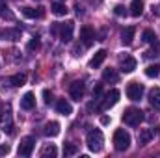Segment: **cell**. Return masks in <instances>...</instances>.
I'll use <instances>...</instances> for the list:
<instances>
[{
    "instance_id": "1",
    "label": "cell",
    "mask_w": 160,
    "mask_h": 158,
    "mask_svg": "<svg viewBox=\"0 0 160 158\" xmlns=\"http://www.w3.org/2000/svg\"><path fill=\"white\" fill-rule=\"evenodd\" d=\"M86 143H88L89 151L99 153V151L102 149V143H104V136H102V132H101L99 128L89 130V132H88V138H86Z\"/></svg>"
},
{
    "instance_id": "2",
    "label": "cell",
    "mask_w": 160,
    "mask_h": 158,
    "mask_svg": "<svg viewBox=\"0 0 160 158\" xmlns=\"http://www.w3.org/2000/svg\"><path fill=\"white\" fill-rule=\"evenodd\" d=\"M123 121H125V125H128V126H138V125L143 121V112H142L140 108L130 106V108L125 110V114H123Z\"/></svg>"
},
{
    "instance_id": "3",
    "label": "cell",
    "mask_w": 160,
    "mask_h": 158,
    "mask_svg": "<svg viewBox=\"0 0 160 158\" xmlns=\"http://www.w3.org/2000/svg\"><path fill=\"white\" fill-rule=\"evenodd\" d=\"M114 147L118 151H127L130 147V134L125 128H118L114 134Z\"/></svg>"
},
{
    "instance_id": "4",
    "label": "cell",
    "mask_w": 160,
    "mask_h": 158,
    "mask_svg": "<svg viewBox=\"0 0 160 158\" xmlns=\"http://www.w3.org/2000/svg\"><path fill=\"white\" fill-rule=\"evenodd\" d=\"M34 145H36V140L32 138V136H26V138H22L21 140V143H19V149H17V153H19V156H30L32 155V151H34Z\"/></svg>"
},
{
    "instance_id": "5",
    "label": "cell",
    "mask_w": 160,
    "mask_h": 158,
    "mask_svg": "<svg viewBox=\"0 0 160 158\" xmlns=\"http://www.w3.org/2000/svg\"><path fill=\"white\" fill-rule=\"evenodd\" d=\"M73 32H75V22L73 21H67V22L60 24V39L63 43H69L73 39Z\"/></svg>"
},
{
    "instance_id": "6",
    "label": "cell",
    "mask_w": 160,
    "mask_h": 158,
    "mask_svg": "<svg viewBox=\"0 0 160 158\" xmlns=\"http://www.w3.org/2000/svg\"><path fill=\"white\" fill-rule=\"evenodd\" d=\"M142 95H143V86H142V84L130 82V84L127 86V97H128L130 101H140Z\"/></svg>"
},
{
    "instance_id": "7",
    "label": "cell",
    "mask_w": 160,
    "mask_h": 158,
    "mask_svg": "<svg viewBox=\"0 0 160 158\" xmlns=\"http://www.w3.org/2000/svg\"><path fill=\"white\" fill-rule=\"evenodd\" d=\"M118 101H119V91H118V89H110V91L106 93V97H104L102 104H101V110L104 112V110H108V108L116 106V104H118Z\"/></svg>"
},
{
    "instance_id": "8",
    "label": "cell",
    "mask_w": 160,
    "mask_h": 158,
    "mask_svg": "<svg viewBox=\"0 0 160 158\" xmlns=\"http://www.w3.org/2000/svg\"><path fill=\"white\" fill-rule=\"evenodd\" d=\"M84 91H86V86H84V82H73L71 86H69V95H71V99H75V101H80L82 97H84Z\"/></svg>"
},
{
    "instance_id": "9",
    "label": "cell",
    "mask_w": 160,
    "mask_h": 158,
    "mask_svg": "<svg viewBox=\"0 0 160 158\" xmlns=\"http://www.w3.org/2000/svg\"><path fill=\"white\" fill-rule=\"evenodd\" d=\"M80 41H82L86 47H89V45L95 41V32H93V28H91V26H88V24H86V26H82V28H80Z\"/></svg>"
},
{
    "instance_id": "10",
    "label": "cell",
    "mask_w": 160,
    "mask_h": 158,
    "mask_svg": "<svg viewBox=\"0 0 160 158\" xmlns=\"http://www.w3.org/2000/svg\"><path fill=\"white\" fill-rule=\"evenodd\" d=\"M56 112L62 114V116H71L73 114V106H71V102L67 99H60L56 102Z\"/></svg>"
},
{
    "instance_id": "11",
    "label": "cell",
    "mask_w": 160,
    "mask_h": 158,
    "mask_svg": "<svg viewBox=\"0 0 160 158\" xmlns=\"http://www.w3.org/2000/svg\"><path fill=\"white\" fill-rule=\"evenodd\" d=\"M136 60L132 58V56H125V58H121V71L123 73H132L134 69H136Z\"/></svg>"
},
{
    "instance_id": "12",
    "label": "cell",
    "mask_w": 160,
    "mask_h": 158,
    "mask_svg": "<svg viewBox=\"0 0 160 158\" xmlns=\"http://www.w3.org/2000/svg\"><path fill=\"white\" fill-rule=\"evenodd\" d=\"M34 106H36V97H34V93H32V91L24 93V97L21 99V108H22V110H32Z\"/></svg>"
},
{
    "instance_id": "13",
    "label": "cell",
    "mask_w": 160,
    "mask_h": 158,
    "mask_svg": "<svg viewBox=\"0 0 160 158\" xmlns=\"http://www.w3.org/2000/svg\"><path fill=\"white\" fill-rule=\"evenodd\" d=\"M22 15L28 19H41L45 15L43 7H22Z\"/></svg>"
},
{
    "instance_id": "14",
    "label": "cell",
    "mask_w": 160,
    "mask_h": 158,
    "mask_svg": "<svg viewBox=\"0 0 160 158\" xmlns=\"http://www.w3.org/2000/svg\"><path fill=\"white\" fill-rule=\"evenodd\" d=\"M43 134H45V136H50V138L58 136V134H60V123H58V121H50V123H47Z\"/></svg>"
},
{
    "instance_id": "15",
    "label": "cell",
    "mask_w": 160,
    "mask_h": 158,
    "mask_svg": "<svg viewBox=\"0 0 160 158\" xmlns=\"http://www.w3.org/2000/svg\"><path fill=\"white\" fill-rule=\"evenodd\" d=\"M153 136H155V132H153L151 128H143V130H140V134H138V143H140V145H147V143L153 140Z\"/></svg>"
},
{
    "instance_id": "16",
    "label": "cell",
    "mask_w": 160,
    "mask_h": 158,
    "mask_svg": "<svg viewBox=\"0 0 160 158\" xmlns=\"http://www.w3.org/2000/svg\"><path fill=\"white\" fill-rule=\"evenodd\" d=\"M149 104L155 110H160V87H153L149 91Z\"/></svg>"
},
{
    "instance_id": "17",
    "label": "cell",
    "mask_w": 160,
    "mask_h": 158,
    "mask_svg": "<svg viewBox=\"0 0 160 158\" xmlns=\"http://www.w3.org/2000/svg\"><path fill=\"white\" fill-rule=\"evenodd\" d=\"M50 11H52L56 17H65L69 9L65 7V4H62V2H54V4H50Z\"/></svg>"
},
{
    "instance_id": "18",
    "label": "cell",
    "mask_w": 160,
    "mask_h": 158,
    "mask_svg": "<svg viewBox=\"0 0 160 158\" xmlns=\"http://www.w3.org/2000/svg\"><path fill=\"white\" fill-rule=\"evenodd\" d=\"M104 60H106V50H97V52H95V56H93V58H91V62H89V67H91V69H95V67H99Z\"/></svg>"
},
{
    "instance_id": "19",
    "label": "cell",
    "mask_w": 160,
    "mask_h": 158,
    "mask_svg": "<svg viewBox=\"0 0 160 158\" xmlns=\"http://www.w3.org/2000/svg\"><path fill=\"white\" fill-rule=\"evenodd\" d=\"M134 34H136V28L134 26H127L125 30H123V34H121V37H123V43L125 45H130L132 43V39H134Z\"/></svg>"
},
{
    "instance_id": "20",
    "label": "cell",
    "mask_w": 160,
    "mask_h": 158,
    "mask_svg": "<svg viewBox=\"0 0 160 158\" xmlns=\"http://www.w3.org/2000/svg\"><path fill=\"white\" fill-rule=\"evenodd\" d=\"M143 13V2L142 0H132L130 4V15L132 17H140Z\"/></svg>"
},
{
    "instance_id": "21",
    "label": "cell",
    "mask_w": 160,
    "mask_h": 158,
    "mask_svg": "<svg viewBox=\"0 0 160 158\" xmlns=\"http://www.w3.org/2000/svg\"><path fill=\"white\" fill-rule=\"evenodd\" d=\"M102 80L104 82H118L119 80V75H118V71L116 69H104V73H102Z\"/></svg>"
},
{
    "instance_id": "22",
    "label": "cell",
    "mask_w": 160,
    "mask_h": 158,
    "mask_svg": "<svg viewBox=\"0 0 160 158\" xmlns=\"http://www.w3.org/2000/svg\"><path fill=\"white\" fill-rule=\"evenodd\" d=\"M9 84L15 86V87L24 86V84H26V75H24V73H17V75H13V77L9 78Z\"/></svg>"
},
{
    "instance_id": "23",
    "label": "cell",
    "mask_w": 160,
    "mask_h": 158,
    "mask_svg": "<svg viewBox=\"0 0 160 158\" xmlns=\"http://www.w3.org/2000/svg\"><path fill=\"white\" fill-rule=\"evenodd\" d=\"M41 158H47V156H56L58 155V149H56V145H52V143H48V145H45L43 149H41Z\"/></svg>"
},
{
    "instance_id": "24",
    "label": "cell",
    "mask_w": 160,
    "mask_h": 158,
    "mask_svg": "<svg viewBox=\"0 0 160 158\" xmlns=\"http://www.w3.org/2000/svg\"><path fill=\"white\" fill-rule=\"evenodd\" d=\"M0 17L2 19H8V21H13V13L9 11V7H8L6 2H0Z\"/></svg>"
},
{
    "instance_id": "25",
    "label": "cell",
    "mask_w": 160,
    "mask_h": 158,
    "mask_svg": "<svg viewBox=\"0 0 160 158\" xmlns=\"http://www.w3.org/2000/svg\"><path fill=\"white\" fill-rule=\"evenodd\" d=\"M158 75H160V65H147V67H145V77L157 78Z\"/></svg>"
},
{
    "instance_id": "26",
    "label": "cell",
    "mask_w": 160,
    "mask_h": 158,
    "mask_svg": "<svg viewBox=\"0 0 160 158\" xmlns=\"http://www.w3.org/2000/svg\"><path fill=\"white\" fill-rule=\"evenodd\" d=\"M4 37H9L11 41H19L21 39V30H17V28L15 30H6L4 32Z\"/></svg>"
},
{
    "instance_id": "27",
    "label": "cell",
    "mask_w": 160,
    "mask_h": 158,
    "mask_svg": "<svg viewBox=\"0 0 160 158\" xmlns=\"http://www.w3.org/2000/svg\"><path fill=\"white\" fill-rule=\"evenodd\" d=\"M142 37H143V41H145V43H153V45L157 43V36H155V32H153V30H145Z\"/></svg>"
},
{
    "instance_id": "28",
    "label": "cell",
    "mask_w": 160,
    "mask_h": 158,
    "mask_svg": "<svg viewBox=\"0 0 160 158\" xmlns=\"http://www.w3.org/2000/svg\"><path fill=\"white\" fill-rule=\"evenodd\" d=\"M39 47H41L39 37H32V39H30V43H28V50H30V52H34V50H39Z\"/></svg>"
},
{
    "instance_id": "29",
    "label": "cell",
    "mask_w": 160,
    "mask_h": 158,
    "mask_svg": "<svg viewBox=\"0 0 160 158\" xmlns=\"http://www.w3.org/2000/svg\"><path fill=\"white\" fill-rule=\"evenodd\" d=\"M63 153H65V155H75V153H77V145H75V143H65Z\"/></svg>"
},
{
    "instance_id": "30",
    "label": "cell",
    "mask_w": 160,
    "mask_h": 158,
    "mask_svg": "<svg viewBox=\"0 0 160 158\" xmlns=\"http://www.w3.org/2000/svg\"><path fill=\"white\" fill-rule=\"evenodd\" d=\"M101 93H102V84H95V87H93V99H99Z\"/></svg>"
},
{
    "instance_id": "31",
    "label": "cell",
    "mask_w": 160,
    "mask_h": 158,
    "mask_svg": "<svg viewBox=\"0 0 160 158\" xmlns=\"http://www.w3.org/2000/svg\"><path fill=\"white\" fill-rule=\"evenodd\" d=\"M114 13H116L118 17H123V15H127V9H125V6H116V7H114Z\"/></svg>"
},
{
    "instance_id": "32",
    "label": "cell",
    "mask_w": 160,
    "mask_h": 158,
    "mask_svg": "<svg viewBox=\"0 0 160 158\" xmlns=\"http://www.w3.org/2000/svg\"><path fill=\"white\" fill-rule=\"evenodd\" d=\"M43 99H45V102H47V104H50L52 95H50V91H48V89H43Z\"/></svg>"
},
{
    "instance_id": "33",
    "label": "cell",
    "mask_w": 160,
    "mask_h": 158,
    "mask_svg": "<svg viewBox=\"0 0 160 158\" xmlns=\"http://www.w3.org/2000/svg\"><path fill=\"white\" fill-rule=\"evenodd\" d=\"M50 32H52V34L56 36V34L60 32V22H54V24H52V28H50Z\"/></svg>"
},
{
    "instance_id": "34",
    "label": "cell",
    "mask_w": 160,
    "mask_h": 158,
    "mask_svg": "<svg viewBox=\"0 0 160 158\" xmlns=\"http://www.w3.org/2000/svg\"><path fill=\"white\" fill-rule=\"evenodd\" d=\"M9 153V145H0V155H8Z\"/></svg>"
},
{
    "instance_id": "35",
    "label": "cell",
    "mask_w": 160,
    "mask_h": 158,
    "mask_svg": "<svg viewBox=\"0 0 160 158\" xmlns=\"http://www.w3.org/2000/svg\"><path fill=\"white\" fill-rule=\"evenodd\" d=\"M75 9H77V15H84V11H82L80 4H75Z\"/></svg>"
},
{
    "instance_id": "36",
    "label": "cell",
    "mask_w": 160,
    "mask_h": 158,
    "mask_svg": "<svg viewBox=\"0 0 160 158\" xmlns=\"http://www.w3.org/2000/svg\"><path fill=\"white\" fill-rule=\"evenodd\" d=\"M101 123H102V125H108V123H110V117H106V116H102V117H101Z\"/></svg>"
},
{
    "instance_id": "37",
    "label": "cell",
    "mask_w": 160,
    "mask_h": 158,
    "mask_svg": "<svg viewBox=\"0 0 160 158\" xmlns=\"http://www.w3.org/2000/svg\"><path fill=\"white\" fill-rule=\"evenodd\" d=\"M2 114H4V110H2V106H0V121H4V116H2Z\"/></svg>"
},
{
    "instance_id": "38",
    "label": "cell",
    "mask_w": 160,
    "mask_h": 158,
    "mask_svg": "<svg viewBox=\"0 0 160 158\" xmlns=\"http://www.w3.org/2000/svg\"><path fill=\"white\" fill-rule=\"evenodd\" d=\"M89 2H93V4H95V2H99V0H89Z\"/></svg>"
},
{
    "instance_id": "39",
    "label": "cell",
    "mask_w": 160,
    "mask_h": 158,
    "mask_svg": "<svg viewBox=\"0 0 160 158\" xmlns=\"http://www.w3.org/2000/svg\"><path fill=\"white\" fill-rule=\"evenodd\" d=\"M2 36H4V32H0V37H2Z\"/></svg>"
}]
</instances>
